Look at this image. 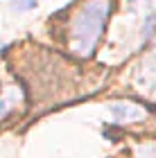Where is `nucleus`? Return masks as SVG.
I'll list each match as a JSON object with an SVG mask.
<instances>
[{
  "mask_svg": "<svg viewBox=\"0 0 156 158\" xmlns=\"http://www.w3.org/2000/svg\"><path fill=\"white\" fill-rule=\"evenodd\" d=\"M136 154H138V158H156V145H147V147H140Z\"/></svg>",
  "mask_w": 156,
  "mask_h": 158,
  "instance_id": "39448f33",
  "label": "nucleus"
},
{
  "mask_svg": "<svg viewBox=\"0 0 156 158\" xmlns=\"http://www.w3.org/2000/svg\"><path fill=\"white\" fill-rule=\"evenodd\" d=\"M109 113L113 122L118 124H124V122H136V120H145L147 118V111L138 104H131V102H113L109 104Z\"/></svg>",
  "mask_w": 156,
  "mask_h": 158,
  "instance_id": "f03ea898",
  "label": "nucleus"
},
{
  "mask_svg": "<svg viewBox=\"0 0 156 158\" xmlns=\"http://www.w3.org/2000/svg\"><path fill=\"white\" fill-rule=\"evenodd\" d=\"M143 32H145V36H147V39H156V14H150V16H145Z\"/></svg>",
  "mask_w": 156,
  "mask_h": 158,
  "instance_id": "7ed1b4c3",
  "label": "nucleus"
},
{
  "mask_svg": "<svg viewBox=\"0 0 156 158\" xmlns=\"http://www.w3.org/2000/svg\"><path fill=\"white\" fill-rule=\"evenodd\" d=\"M11 7L16 11H27V9L36 7V0H11Z\"/></svg>",
  "mask_w": 156,
  "mask_h": 158,
  "instance_id": "20e7f679",
  "label": "nucleus"
},
{
  "mask_svg": "<svg viewBox=\"0 0 156 158\" xmlns=\"http://www.w3.org/2000/svg\"><path fill=\"white\" fill-rule=\"evenodd\" d=\"M111 14V0H88L82 5L70 25V45L79 56H88L102 36L106 18Z\"/></svg>",
  "mask_w": 156,
  "mask_h": 158,
  "instance_id": "f257e3e1",
  "label": "nucleus"
}]
</instances>
